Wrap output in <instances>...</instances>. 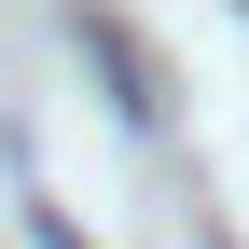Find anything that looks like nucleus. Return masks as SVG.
<instances>
[{
	"instance_id": "f257e3e1",
	"label": "nucleus",
	"mask_w": 249,
	"mask_h": 249,
	"mask_svg": "<svg viewBox=\"0 0 249 249\" xmlns=\"http://www.w3.org/2000/svg\"><path fill=\"white\" fill-rule=\"evenodd\" d=\"M70 42H83V55H97V70H111V97H124V111H139V124H152V111H166V97H152V70H139V42H124V28H111V14H70Z\"/></svg>"
}]
</instances>
